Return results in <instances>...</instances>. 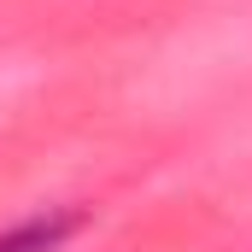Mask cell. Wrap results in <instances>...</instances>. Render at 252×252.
<instances>
[{
	"label": "cell",
	"instance_id": "cell-1",
	"mask_svg": "<svg viewBox=\"0 0 252 252\" xmlns=\"http://www.w3.org/2000/svg\"><path fill=\"white\" fill-rule=\"evenodd\" d=\"M70 229H76V217H35V223L0 235V252H53Z\"/></svg>",
	"mask_w": 252,
	"mask_h": 252
}]
</instances>
